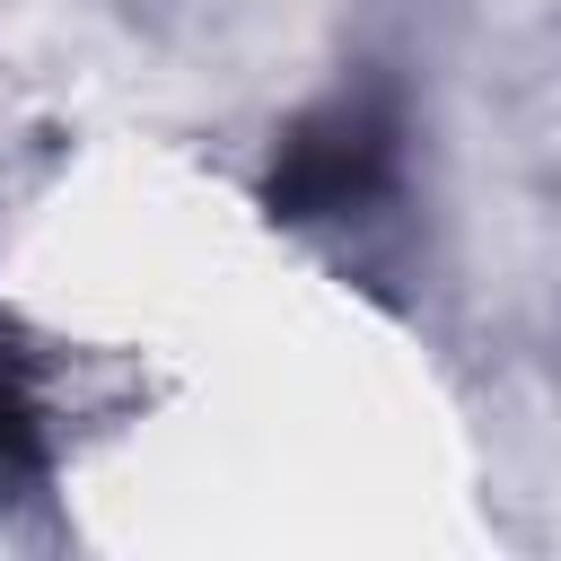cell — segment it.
Instances as JSON below:
<instances>
[{
    "mask_svg": "<svg viewBox=\"0 0 561 561\" xmlns=\"http://www.w3.org/2000/svg\"><path fill=\"white\" fill-rule=\"evenodd\" d=\"M35 465H44V403H35L26 342L0 324V500H9V482H26Z\"/></svg>",
    "mask_w": 561,
    "mask_h": 561,
    "instance_id": "obj_2",
    "label": "cell"
},
{
    "mask_svg": "<svg viewBox=\"0 0 561 561\" xmlns=\"http://www.w3.org/2000/svg\"><path fill=\"white\" fill-rule=\"evenodd\" d=\"M394 175V114L377 96H333L316 114L289 123V140L272 149V210L280 219H342L359 202H377Z\"/></svg>",
    "mask_w": 561,
    "mask_h": 561,
    "instance_id": "obj_1",
    "label": "cell"
}]
</instances>
